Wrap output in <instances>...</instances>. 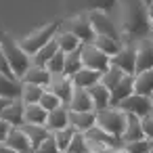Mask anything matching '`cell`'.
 I'll return each mask as SVG.
<instances>
[{"label":"cell","instance_id":"obj_1","mask_svg":"<svg viewBox=\"0 0 153 153\" xmlns=\"http://www.w3.org/2000/svg\"><path fill=\"white\" fill-rule=\"evenodd\" d=\"M120 15H122V36L126 38V44H132L136 40H147L153 34L147 7L143 0H120Z\"/></svg>","mask_w":153,"mask_h":153},{"label":"cell","instance_id":"obj_2","mask_svg":"<svg viewBox=\"0 0 153 153\" xmlns=\"http://www.w3.org/2000/svg\"><path fill=\"white\" fill-rule=\"evenodd\" d=\"M0 48H2V53H4V57H7V61H9L13 74H15L19 80H23V76H25L27 69L32 67V57L19 46V40H15L11 34L2 32V30H0Z\"/></svg>","mask_w":153,"mask_h":153},{"label":"cell","instance_id":"obj_3","mask_svg":"<svg viewBox=\"0 0 153 153\" xmlns=\"http://www.w3.org/2000/svg\"><path fill=\"white\" fill-rule=\"evenodd\" d=\"M59 30H61L59 21H51V23H46V25H42V27H38V30H34V32H30V36L21 38V40H19V46H21L30 57H34L40 48H44L51 40H55V36L59 34Z\"/></svg>","mask_w":153,"mask_h":153},{"label":"cell","instance_id":"obj_4","mask_svg":"<svg viewBox=\"0 0 153 153\" xmlns=\"http://www.w3.org/2000/svg\"><path fill=\"white\" fill-rule=\"evenodd\" d=\"M97 113V126L101 130H105L109 136L113 138H120L124 136V130H126V120H128V113H124L122 109H103V111H94Z\"/></svg>","mask_w":153,"mask_h":153},{"label":"cell","instance_id":"obj_5","mask_svg":"<svg viewBox=\"0 0 153 153\" xmlns=\"http://www.w3.org/2000/svg\"><path fill=\"white\" fill-rule=\"evenodd\" d=\"M90 17V23H92V30L97 36H103V38H111V40H120L122 42V30L113 23V19L101 11H92L88 13Z\"/></svg>","mask_w":153,"mask_h":153},{"label":"cell","instance_id":"obj_6","mask_svg":"<svg viewBox=\"0 0 153 153\" xmlns=\"http://www.w3.org/2000/svg\"><path fill=\"white\" fill-rule=\"evenodd\" d=\"M82 65H84L86 69L105 74V71L111 67V59H109L105 53H101L94 44H86V46H82Z\"/></svg>","mask_w":153,"mask_h":153},{"label":"cell","instance_id":"obj_7","mask_svg":"<svg viewBox=\"0 0 153 153\" xmlns=\"http://www.w3.org/2000/svg\"><path fill=\"white\" fill-rule=\"evenodd\" d=\"M67 32H71V34H74L84 46H86V44H94L97 34H94V30H92V23H90L88 13H86V15H78V17H74V19L69 21Z\"/></svg>","mask_w":153,"mask_h":153},{"label":"cell","instance_id":"obj_8","mask_svg":"<svg viewBox=\"0 0 153 153\" xmlns=\"http://www.w3.org/2000/svg\"><path fill=\"white\" fill-rule=\"evenodd\" d=\"M117 109H122L124 113H132V115H136V117H147V115L153 113V103H151L149 97L132 94V97H128L126 101H122V105H120Z\"/></svg>","mask_w":153,"mask_h":153},{"label":"cell","instance_id":"obj_9","mask_svg":"<svg viewBox=\"0 0 153 153\" xmlns=\"http://www.w3.org/2000/svg\"><path fill=\"white\" fill-rule=\"evenodd\" d=\"M111 65L120 67L126 76H136V46L124 44V48L111 59Z\"/></svg>","mask_w":153,"mask_h":153},{"label":"cell","instance_id":"obj_10","mask_svg":"<svg viewBox=\"0 0 153 153\" xmlns=\"http://www.w3.org/2000/svg\"><path fill=\"white\" fill-rule=\"evenodd\" d=\"M46 90H51V92L63 103V107H69V103H71V99H74L76 86H74V82H71L69 78H65V76H53V82H51V86H48Z\"/></svg>","mask_w":153,"mask_h":153},{"label":"cell","instance_id":"obj_11","mask_svg":"<svg viewBox=\"0 0 153 153\" xmlns=\"http://www.w3.org/2000/svg\"><path fill=\"white\" fill-rule=\"evenodd\" d=\"M0 120L7 122L11 128H23V124H25V103H23L21 99L11 101L9 107L2 111Z\"/></svg>","mask_w":153,"mask_h":153},{"label":"cell","instance_id":"obj_12","mask_svg":"<svg viewBox=\"0 0 153 153\" xmlns=\"http://www.w3.org/2000/svg\"><path fill=\"white\" fill-rule=\"evenodd\" d=\"M134 94V76H126L113 90H111V99H109V107L117 109L122 105V101H126L128 97Z\"/></svg>","mask_w":153,"mask_h":153},{"label":"cell","instance_id":"obj_13","mask_svg":"<svg viewBox=\"0 0 153 153\" xmlns=\"http://www.w3.org/2000/svg\"><path fill=\"white\" fill-rule=\"evenodd\" d=\"M21 92H23V82L21 80L0 74V99L17 101V99H21Z\"/></svg>","mask_w":153,"mask_h":153},{"label":"cell","instance_id":"obj_14","mask_svg":"<svg viewBox=\"0 0 153 153\" xmlns=\"http://www.w3.org/2000/svg\"><path fill=\"white\" fill-rule=\"evenodd\" d=\"M11 149H15L17 153H34L32 149V143L27 138V134L23 132V128H11L9 130V136L4 140Z\"/></svg>","mask_w":153,"mask_h":153},{"label":"cell","instance_id":"obj_15","mask_svg":"<svg viewBox=\"0 0 153 153\" xmlns=\"http://www.w3.org/2000/svg\"><path fill=\"white\" fill-rule=\"evenodd\" d=\"M153 69V40L136 46V74H145Z\"/></svg>","mask_w":153,"mask_h":153},{"label":"cell","instance_id":"obj_16","mask_svg":"<svg viewBox=\"0 0 153 153\" xmlns=\"http://www.w3.org/2000/svg\"><path fill=\"white\" fill-rule=\"evenodd\" d=\"M69 111H76V113H88V111H94V105H92V99L88 94V90L84 88H76L74 90V99L67 107Z\"/></svg>","mask_w":153,"mask_h":153},{"label":"cell","instance_id":"obj_17","mask_svg":"<svg viewBox=\"0 0 153 153\" xmlns=\"http://www.w3.org/2000/svg\"><path fill=\"white\" fill-rule=\"evenodd\" d=\"M136 140H147L145 134H143V128H140V117L128 113V120H126V130H124V136H122V143L128 145V143H136Z\"/></svg>","mask_w":153,"mask_h":153},{"label":"cell","instance_id":"obj_18","mask_svg":"<svg viewBox=\"0 0 153 153\" xmlns=\"http://www.w3.org/2000/svg\"><path fill=\"white\" fill-rule=\"evenodd\" d=\"M23 84H36V86H42V88H48L51 86V82H53V76L48 74V69L46 67H30L27 69V74L23 76V80H21Z\"/></svg>","mask_w":153,"mask_h":153},{"label":"cell","instance_id":"obj_19","mask_svg":"<svg viewBox=\"0 0 153 153\" xmlns=\"http://www.w3.org/2000/svg\"><path fill=\"white\" fill-rule=\"evenodd\" d=\"M67 126H69V109L67 107H59V109H55V111L48 113V117H46L48 132L55 134V132H59V130H63Z\"/></svg>","mask_w":153,"mask_h":153},{"label":"cell","instance_id":"obj_20","mask_svg":"<svg viewBox=\"0 0 153 153\" xmlns=\"http://www.w3.org/2000/svg\"><path fill=\"white\" fill-rule=\"evenodd\" d=\"M69 126H74L78 132H88L92 126H97V113L94 111H88V113L69 111Z\"/></svg>","mask_w":153,"mask_h":153},{"label":"cell","instance_id":"obj_21","mask_svg":"<svg viewBox=\"0 0 153 153\" xmlns=\"http://www.w3.org/2000/svg\"><path fill=\"white\" fill-rule=\"evenodd\" d=\"M101 78H103V74H99V71H92V69H82V71H78L74 78H71V82H74V86L76 88H84V90H88V88H92V86H97L99 82H101Z\"/></svg>","mask_w":153,"mask_h":153},{"label":"cell","instance_id":"obj_22","mask_svg":"<svg viewBox=\"0 0 153 153\" xmlns=\"http://www.w3.org/2000/svg\"><path fill=\"white\" fill-rule=\"evenodd\" d=\"M23 132L27 134V138H30V143H32V149L36 151L46 138H51L53 136V132H48V128L46 126H34V124H23Z\"/></svg>","mask_w":153,"mask_h":153},{"label":"cell","instance_id":"obj_23","mask_svg":"<svg viewBox=\"0 0 153 153\" xmlns=\"http://www.w3.org/2000/svg\"><path fill=\"white\" fill-rule=\"evenodd\" d=\"M88 94L92 99V105H94V111H103V109H109V99H111V92L99 82L97 86L88 88Z\"/></svg>","mask_w":153,"mask_h":153},{"label":"cell","instance_id":"obj_24","mask_svg":"<svg viewBox=\"0 0 153 153\" xmlns=\"http://www.w3.org/2000/svg\"><path fill=\"white\" fill-rule=\"evenodd\" d=\"M134 94L149 97V99L153 97V69L134 76Z\"/></svg>","mask_w":153,"mask_h":153},{"label":"cell","instance_id":"obj_25","mask_svg":"<svg viewBox=\"0 0 153 153\" xmlns=\"http://www.w3.org/2000/svg\"><path fill=\"white\" fill-rule=\"evenodd\" d=\"M57 53H59V44H57V40H51L44 48H40V51L32 57V65H34V67H46L48 61H51Z\"/></svg>","mask_w":153,"mask_h":153},{"label":"cell","instance_id":"obj_26","mask_svg":"<svg viewBox=\"0 0 153 153\" xmlns=\"http://www.w3.org/2000/svg\"><path fill=\"white\" fill-rule=\"evenodd\" d=\"M55 40H57V44H59V51H63L65 55H69V53H74V51H80V48L84 46L71 32H61V30H59V34L55 36Z\"/></svg>","mask_w":153,"mask_h":153},{"label":"cell","instance_id":"obj_27","mask_svg":"<svg viewBox=\"0 0 153 153\" xmlns=\"http://www.w3.org/2000/svg\"><path fill=\"white\" fill-rule=\"evenodd\" d=\"M94 46H97L101 53H105L109 59H113V57L124 48V42L111 40V38H103V36H97V38H94Z\"/></svg>","mask_w":153,"mask_h":153},{"label":"cell","instance_id":"obj_28","mask_svg":"<svg viewBox=\"0 0 153 153\" xmlns=\"http://www.w3.org/2000/svg\"><path fill=\"white\" fill-rule=\"evenodd\" d=\"M84 65H82V48L80 51H74L69 55H65V69H63V76L65 78H74L78 71H82Z\"/></svg>","mask_w":153,"mask_h":153},{"label":"cell","instance_id":"obj_29","mask_svg":"<svg viewBox=\"0 0 153 153\" xmlns=\"http://www.w3.org/2000/svg\"><path fill=\"white\" fill-rule=\"evenodd\" d=\"M117 4H120V0H84V9H86L88 13L101 11V13H105V15H111V13L117 9Z\"/></svg>","mask_w":153,"mask_h":153},{"label":"cell","instance_id":"obj_30","mask_svg":"<svg viewBox=\"0 0 153 153\" xmlns=\"http://www.w3.org/2000/svg\"><path fill=\"white\" fill-rule=\"evenodd\" d=\"M48 111H44L40 105H25V124L34 126H46Z\"/></svg>","mask_w":153,"mask_h":153},{"label":"cell","instance_id":"obj_31","mask_svg":"<svg viewBox=\"0 0 153 153\" xmlns=\"http://www.w3.org/2000/svg\"><path fill=\"white\" fill-rule=\"evenodd\" d=\"M124 78H126V74H124L120 67L111 65V67H109V69L103 74V78H101V84H103V86H105V88L111 92V90H113V88H115V86H117V84H120Z\"/></svg>","mask_w":153,"mask_h":153},{"label":"cell","instance_id":"obj_32","mask_svg":"<svg viewBox=\"0 0 153 153\" xmlns=\"http://www.w3.org/2000/svg\"><path fill=\"white\" fill-rule=\"evenodd\" d=\"M46 88L36 86V84H23V92H21V101L25 105H40V99L44 94Z\"/></svg>","mask_w":153,"mask_h":153},{"label":"cell","instance_id":"obj_33","mask_svg":"<svg viewBox=\"0 0 153 153\" xmlns=\"http://www.w3.org/2000/svg\"><path fill=\"white\" fill-rule=\"evenodd\" d=\"M76 132H78V130H76L74 126H67V128H63V130H59V132L53 134V136H55V143H57V147H59L61 153H67V149H69V145H71Z\"/></svg>","mask_w":153,"mask_h":153},{"label":"cell","instance_id":"obj_34","mask_svg":"<svg viewBox=\"0 0 153 153\" xmlns=\"http://www.w3.org/2000/svg\"><path fill=\"white\" fill-rule=\"evenodd\" d=\"M46 69H48V74H51V76H63V69H65V53H63V51H59V53L48 61Z\"/></svg>","mask_w":153,"mask_h":153},{"label":"cell","instance_id":"obj_35","mask_svg":"<svg viewBox=\"0 0 153 153\" xmlns=\"http://www.w3.org/2000/svg\"><path fill=\"white\" fill-rule=\"evenodd\" d=\"M67 153H90V147H88V140H86L84 132H76V136H74Z\"/></svg>","mask_w":153,"mask_h":153},{"label":"cell","instance_id":"obj_36","mask_svg":"<svg viewBox=\"0 0 153 153\" xmlns=\"http://www.w3.org/2000/svg\"><path fill=\"white\" fill-rule=\"evenodd\" d=\"M40 107L44 109V111H55V109H59V107H63V103L51 92V90H44V94H42V99H40Z\"/></svg>","mask_w":153,"mask_h":153},{"label":"cell","instance_id":"obj_37","mask_svg":"<svg viewBox=\"0 0 153 153\" xmlns=\"http://www.w3.org/2000/svg\"><path fill=\"white\" fill-rule=\"evenodd\" d=\"M124 149H126L128 153H151V151H153V147H151V143H149V140L128 143V145H124Z\"/></svg>","mask_w":153,"mask_h":153},{"label":"cell","instance_id":"obj_38","mask_svg":"<svg viewBox=\"0 0 153 153\" xmlns=\"http://www.w3.org/2000/svg\"><path fill=\"white\" fill-rule=\"evenodd\" d=\"M34 153H61V151H59V147H57V143H55V136H51V138H46Z\"/></svg>","mask_w":153,"mask_h":153},{"label":"cell","instance_id":"obj_39","mask_svg":"<svg viewBox=\"0 0 153 153\" xmlns=\"http://www.w3.org/2000/svg\"><path fill=\"white\" fill-rule=\"evenodd\" d=\"M140 128H143L145 138H147V140H153V115L140 117Z\"/></svg>","mask_w":153,"mask_h":153},{"label":"cell","instance_id":"obj_40","mask_svg":"<svg viewBox=\"0 0 153 153\" xmlns=\"http://www.w3.org/2000/svg\"><path fill=\"white\" fill-rule=\"evenodd\" d=\"M0 74H2V76H9V78H17V76L13 74V69H11V65H9V61H7L2 48H0ZM17 80H19V78H17Z\"/></svg>","mask_w":153,"mask_h":153},{"label":"cell","instance_id":"obj_41","mask_svg":"<svg viewBox=\"0 0 153 153\" xmlns=\"http://www.w3.org/2000/svg\"><path fill=\"white\" fill-rule=\"evenodd\" d=\"M9 130H11V126H9L7 122H2V120H0V143H4V140H7Z\"/></svg>","mask_w":153,"mask_h":153},{"label":"cell","instance_id":"obj_42","mask_svg":"<svg viewBox=\"0 0 153 153\" xmlns=\"http://www.w3.org/2000/svg\"><path fill=\"white\" fill-rule=\"evenodd\" d=\"M0 153H17L15 149H11L7 143H0Z\"/></svg>","mask_w":153,"mask_h":153},{"label":"cell","instance_id":"obj_43","mask_svg":"<svg viewBox=\"0 0 153 153\" xmlns=\"http://www.w3.org/2000/svg\"><path fill=\"white\" fill-rule=\"evenodd\" d=\"M9 103H11V101H7V99H0V115H2V111L9 107Z\"/></svg>","mask_w":153,"mask_h":153},{"label":"cell","instance_id":"obj_44","mask_svg":"<svg viewBox=\"0 0 153 153\" xmlns=\"http://www.w3.org/2000/svg\"><path fill=\"white\" fill-rule=\"evenodd\" d=\"M147 15H149V21H151V27H153V4L147 7Z\"/></svg>","mask_w":153,"mask_h":153},{"label":"cell","instance_id":"obj_45","mask_svg":"<svg viewBox=\"0 0 153 153\" xmlns=\"http://www.w3.org/2000/svg\"><path fill=\"white\" fill-rule=\"evenodd\" d=\"M115 153H128V151H126L124 147H120V149H115Z\"/></svg>","mask_w":153,"mask_h":153},{"label":"cell","instance_id":"obj_46","mask_svg":"<svg viewBox=\"0 0 153 153\" xmlns=\"http://www.w3.org/2000/svg\"><path fill=\"white\" fill-rule=\"evenodd\" d=\"M143 2H145V7H151V4H153V0H143Z\"/></svg>","mask_w":153,"mask_h":153},{"label":"cell","instance_id":"obj_47","mask_svg":"<svg viewBox=\"0 0 153 153\" xmlns=\"http://www.w3.org/2000/svg\"><path fill=\"white\" fill-rule=\"evenodd\" d=\"M149 143H151V147H153V140H149Z\"/></svg>","mask_w":153,"mask_h":153},{"label":"cell","instance_id":"obj_48","mask_svg":"<svg viewBox=\"0 0 153 153\" xmlns=\"http://www.w3.org/2000/svg\"><path fill=\"white\" fill-rule=\"evenodd\" d=\"M151 103H153V97H151Z\"/></svg>","mask_w":153,"mask_h":153},{"label":"cell","instance_id":"obj_49","mask_svg":"<svg viewBox=\"0 0 153 153\" xmlns=\"http://www.w3.org/2000/svg\"><path fill=\"white\" fill-rule=\"evenodd\" d=\"M151 115H153V113H151Z\"/></svg>","mask_w":153,"mask_h":153},{"label":"cell","instance_id":"obj_50","mask_svg":"<svg viewBox=\"0 0 153 153\" xmlns=\"http://www.w3.org/2000/svg\"><path fill=\"white\" fill-rule=\"evenodd\" d=\"M151 38H153V36H151Z\"/></svg>","mask_w":153,"mask_h":153}]
</instances>
